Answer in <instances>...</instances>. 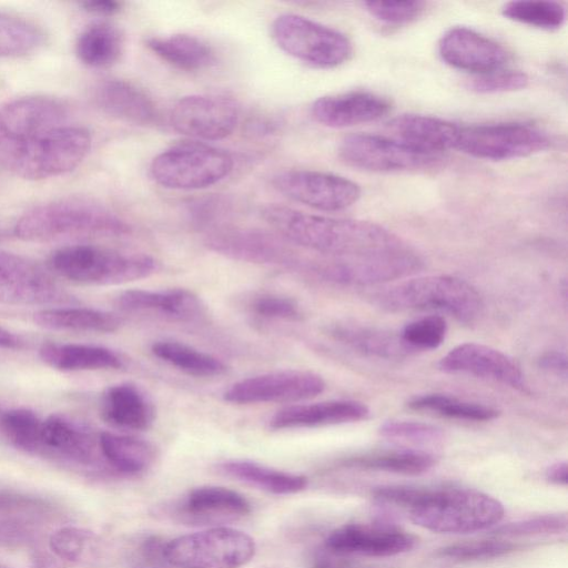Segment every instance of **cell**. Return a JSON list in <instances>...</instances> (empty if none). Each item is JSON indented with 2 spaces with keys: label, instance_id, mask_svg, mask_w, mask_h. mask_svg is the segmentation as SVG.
I'll return each instance as SVG.
<instances>
[{
  "label": "cell",
  "instance_id": "4fadbf2b",
  "mask_svg": "<svg viewBox=\"0 0 568 568\" xmlns=\"http://www.w3.org/2000/svg\"><path fill=\"white\" fill-rule=\"evenodd\" d=\"M338 156L352 168L378 173L424 170L440 160V156L417 152L393 138L368 133L343 138Z\"/></svg>",
  "mask_w": 568,
  "mask_h": 568
},
{
  "label": "cell",
  "instance_id": "d6a6232c",
  "mask_svg": "<svg viewBox=\"0 0 568 568\" xmlns=\"http://www.w3.org/2000/svg\"><path fill=\"white\" fill-rule=\"evenodd\" d=\"M33 322L50 331L112 333L122 325L116 314L87 307H49L34 313Z\"/></svg>",
  "mask_w": 568,
  "mask_h": 568
},
{
  "label": "cell",
  "instance_id": "cb8c5ba5",
  "mask_svg": "<svg viewBox=\"0 0 568 568\" xmlns=\"http://www.w3.org/2000/svg\"><path fill=\"white\" fill-rule=\"evenodd\" d=\"M390 109V102L379 94L351 91L318 98L313 102L311 113L325 126L347 128L377 121Z\"/></svg>",
  "mask_w": 568,
  "mask_h": 568
},
{
  "label": "cell",
  "instance_id": "1f68e13d",
  "mask_svg": "<svg viewBox=\"0 0 568 568\" xmlns=\"http://www.w3.org/2000/svg\"><path fill=\"white\" fill-rule=\"evenodd\" d=\"M223 476L276 495L302 491L308 480L303 475L277 470L246 459H229L215 466Z\"/></svg>",
  "mask_w": 568,
  "mask_h": 568
},
{
  "label": "cell",
  "instance_id": "484cf974",
  "mask_svg": "<svg viewBox=\"0 0 568 568\" xmlns=\"http://www.w3.org/2000/svg\"><path fill=\"white\" fill-rule=\"evenodd\" d=\"M369 408L362 402L334 399L293 404L277 410L270 420L272 429L320 427L366 419Z\"/></svg>",
  "mask_w": 568,
  "mask_h": 568
},
{
  "label": "cell",
  "instance_id": "9a60e30c",
  "mask_svg": "<svg viewBox=\"0 0 568 568\" xmlns=\"http://www.w3.org/2000/svg\"><path fill=\"white\" fill-rule=\"evenodd\" d=\"M321 375L302 369H284L243 378L223 394L226 402L248 405L261 403H298L324 392Z\"/></svg>",
  "mask_w": 568,
  "mask_h": 568
},
{
  "label": "cell",
  "instance_id": "44dd1931",
  "mask_svg": "<svg viewBox=\"0 0 568 568\" xmlns=\"http://www.w3.org/2000/svg\"><path fill=\"white\" fill-rule=\"evenodd\" d=\"M440 371L462 373L499 382L525 390V376L518 364L505 353L478 343H464L452 348L438 363Z\"/></svg>",
  "mask_w": 568,
  "mask_h": 568
},
{
  "label": "cell",
  "instance_id": "5bb4252c",
  "mask_svg": "<svg viewBox=\"0 0 568 568\" xmlns=\"http://www.w3.org/2000/svg\"><path fill=\"white\" fill-rule=\"evenodd\" d=\"M272 184L281 194L310 207L335 212L355 204L361 187L354 181L333 173L312 170H285L275 174Z\"/></svg>",
  "mask_w": 568,
  "mask_h": 568
},
{
  "label": "cell",
  "instance_id": "e0dca14e",
  "mask_svg": "<svg viewBox=\"0 0 568 568\" xmlns=\"http://www.w3.org/2000/svg\"><path fill=\"white\" fill-rule=\"evenodd\" d=\"M239 118V106L231 98L191 94L174 104L170 122L181 134L203 141H216L233 133Z\"/></svg>",
  "mask_w": 568,
  "mask_h": 568
},
{
  "label": "cell",
  "instance_id": "2e32d148",
  "mask_svg": "<svg viewBox=\"0 0 568 568\" xmlns=\"http://www.w3.org/2000/svg\"><path fill=\"white\" fill-rule=\"evenodd\" d=\"M72 301V296L38 264L0 250V303L58 305Z\"/></svg>",
  "mask_w": 568,
  "mask_h": 568
},
{
  "label": "cell",
  "instance_id": "8fae6325",
  "mask_svg": "<svg viewBox=\"0 0 568 568\" xmlns=\"http://www.w3.org/2000/svg\"><path fill=\"white\" fill-rule=\"evenodd\" d=\"M549 138L536 126L519 122L459 125L455 150L474 158L503 161L546 150Z\"/></svg>",
  "mask_w": 568,
  "mask_h": 568
},
{
  "label": "cell",
  "instance_id": "f546056e",
  "mask_svg": "<svg viewBox=\"0 0 568 568\" xmlns=\"http://www.w3.org/2000/svg\"><path fill=\"white\" fill-rule=\"evenodd\" d=\"M41 361L58 371L116 369L123 366V359L114 351L88 344L48 342L40 346Z\"/></svg>",
  "mask_w": 568,
  "mask_h": 568
},
{
  "label": "cell",
  "instance_id": "7a4b0ae2",
  "mask_svg": "<svg viewBox=\"0 0 568 568\" xmlns=\"http://www.w3.org/2000/svg\"><path fill=\"white\" fill-rule=\"evenodd\" d=\"M261 216L293 245L325 256L373 255L406 245L384 226L363 220L317 215L280 204L265 205Z\"/></svg>",
  "mask_w": 568,
  "mask_h": 568
},
{
  "label": "cell",
  "instance_id": "8d00e7d4",
  "mask_svg": "<svg viewBox=\"0 0 568 568\" xmlns=\"http://www.w3.org/2000/svg\"><path fill=\"white\" fill-rule=\"evenodd\" d=\"M436 464L433 454L415 449L378 452L349 457L343 460L345 467L383 470L404 475H419Z\"/></svg>",
  "mask_w": 568,
  "mask_h": 568
},
{
  "label": "cell",
  "instance_id": "52a82bcc",
  "mask_svg": "<svg viewBox=\"0 0 568 568\" xmlns=\"http://www.w3.org/2000/svg\"><path fill=\"white\" fill-rule=\"evenodd\" d=\"M233 156L224 149L199 141H185L159 153L150 174L171 190H201L225 179L233 170Z\"/></svg>",
  "mask_w": 568,
  "mask_h": 568
},
{
  "label": "cell",
  "instance_id": "c3c4849f",
  "mask_svg": "<svg viewBox=\"0 0 568 568\" xmlns=\"http://www.w3.org/2000/svg\"><path fill=\"white\" fill-rule=\"evenodd\" d=\"M231 202L222 195H206L194 199L186 204V214L195 226L215 230L230 214Z\"/></svg>",
  "mask_w": 568,
  "mask_h": 568
},
{
  "label": "cell",
  "instance_id": "681fc988",
  "mask_svg": "<svg viewBox=\"0 0 568 568\" xmlns=\"http://www.w3.org/2000/svg\"><path fill=\"white\" fill-rule=\"evenodd\" d=\"M367 12L384 23L404 24L417 19L425 10L422 1H366Z\"/></svg>",
  "mask_w": 568,
  "mask_h": 568
},
{
  "label": "cell",
  "instance_id": "6da1fadb",
  "mask_svg": "<svg viewBox=\"0 0 568 568\" xmlns=\"http://www.w3.org/2000/svg\"><path fill=\"white\" fill-rule=\"evenodd\" d=\"M91 144L90 132L72 123L55 98L22 97L0 108V165L17 178L38 181L71 172Z\"/></svg>",
  "mask_w": 568,
  "mask_h": 568
},
{
  "label": "cell",
  "instance_id": "83f0119b",
  "mask_svg": "<svg viewBox=\"0 0 568 568\" xmlns=\"http://www.w3.org/2000/svg\"><path fill=\"white\" fill-rule=\"evenodd\" d=\"M100 412L105 423L123 430H146L155 418L152 402L132 383L108 387L101 398Z\"/></svg>",
  "mask_w": 568,
  "mask_h": 568
},
{
  "label": "cell",
  "instance_id": "ffe728a7",
  "mask_svg": "<svg viewBox=\"0 0 568 568\" xmlns=\"http://www.w3.org/2000/svg\"><path fill=\"white\" fill-rule=\"evenodd\" d=\"M438 53L448 65L475 75L503 69L509 59L500 43L463 26L453 27L440 37Z\"/></svg>",
  "mask_w": 568,
  "mask_h": 568
},
{
  "label": "cell",
  "instance_id": "f6af8a7d",
  "mask_svg": "<svg viewBox=\"0 0 568 568\" xmlns=\"http://www.w3.org/2000/svg\"><path fill=\"white\" fill-rule=\"evenodd\" d=\"M515 546L504 540H478L455 544L438 550V556L455 561H477L501 557L511 552Z\"/></svg>",
  "mask_w": 568,
  "mask_h": 568
},
{
  "label": "cell",
  "instance_id": "d6986e66",
  "mask_svg": "<svg viewBox=\"0 0 568 568\" xmlns=\"http://www.w3.org/2000/svg\"><path fill=\"white\" fill-rule=\"evenodd\" d=\"M415 542L413 535L393 526L349 524L333 530L324 549L341 556L383 558L406 552Z\"/></svg>",
  "mask_w": 568,
  "mask_h": 568
},
{
  "label": "cell",
  "instance_id": "60d3db41",
  "mask_svg": "<svg viewBox=\"0 0 568 568\" xmlns=\"http://www.w3.org/2000/svg\"><path fill=\"white\" fill-rule=\"evenodd\" d=\"M49 545L57 557L70 562H90L99 557L98 536L80 527L67 526L55 530Z\"/></svg>",
  "mask_w": 568,
  "mask_h": 568
},
{
  "label": "cell",
  "instance_id": "7402d4cb",
  "mask_svg": "<svg viewBox=\"0 0 568 568\" xmlns=\"http://www.w3.org/2000/svg\"><path fill=\"white\" fill-rule=\"evenodd\" d=\"M98 450L99 438L83 425L60 414L42 420L38 455L89 466L95 463Z\"/></svg>",
  "mask_w": 568,
  "mask_h": 568
},
{
  "label": "cell",
  "instance_id": "f5cc1de1",
  "mask_svg": "<svg viewBox=\"0 0 568 568\" xmlns=\"http://www.w3.org/2000/svg\"><path fill=\"white\" fill-rule=\"evenodd\" d=\"M311 568H361L342 559L341 555L323 549L316 552L312 559Z\"/></svg>",
  "mask_w": 568,
  "mask_h": 568
},
{
  "label": "cell",
  "instance_id": "ac0fdd59",
  "mask_svg": "<svg viewBox=\"0 0 568 568\" xmlns=\"http://www.w3.org/2000/svg\"><path fill=\"white\" fill-rule=\"evenodd\" d=\"M251 513V504L240 493L221 486L193 488L169 506V516L193 526L221 527Z\"/></svg>",
  "mask_w": 568,
  "mask_h": 568
},
{
  "label": "cell",
  "instance_id": "277c9868",
  "mask_svg": "<svg viewBox=\"0 0 568 568\" xmlns=\"http://www.w3.org/2000/svg\"><path fill=\"white\" fill-rule=\"evenodd\" d=\"M407 511L415 525L438 534L485 530L497 525L505 514L498 499L462 487H417Z\"/></svg>",
  "mask_w": 568,
  "mask_h": 568
},
{
  "label": "cell",
  "instance_id": "680465c9",
  "mask_svg": "<svg viewBox=\"0 0 568 568\" xmlns=\"http://www.w3.org/2000/svg\"><path fill=\"white\" fill-rule=\"evenodd\" d=\"M0 568H6V567H3V566H1V565H0Z\"/></svg>",
  "mask_w": 568,
  "mask_h": 568
},
{
  "label": "cell",
  "instance_id": "d4e9b609",
  "mask_svg": "<svg viewBox=\"0 0 568 568\" xmlns=\"http://www.w3.org/2000/svg\"><path fill=\"white\" fill-rule=\"evenodd\" d=\"M92 98L99 109L121 121L143 126L159 122V110L152 98L130 81L102 80L94 85Z\"/></svg>",
  "mask_w": 568,
  "mask_h": 568
},
{
  "label": "cell",
  "instance_id": "816d5d0a",
  "mask_svg": "<svg viewBox=\"0 0 568 568\" xmlns=\"http://www.w3.org/2000/svg\"><path fill=\"white\" fill-rule=\"evenodd\" d=\"M539 366L556 375L567 376V356L559 351H549L544 353L538 359Z\"/></svg>",
  "mask_w": 568,
  "mask_h": 568
},
{
  "label": "cell",
  "instance_id": "9c48e42d",
  "mask_svg": "<svg viewBox=\"0 0 568 568\" xmlns=\"http://www.w3.org/2000/svg\"><path fill=\"white\" fill-rule=\"evenodd\" d=\"M255 542L226 526L179 536L164 546L166 564L178 568H240L252 560Z\"/></svg>",
  "mask_w": 568,
  "mask_h": 568
},
{
  "label": "cell",
  "instance_id": "7c38bea8",
  "mask_svg": "<svg viewBox=\"0 0 568 568\" xmlns=\"http://www.w3.org/2000/svg\"><path fill=\"white\" fill-rule=\"evenodd\" d=\"M206 246L232 260L300 271L304 257L277 233L254 227L219 226L207 234Z\"/></svg>",
  "mask_w": 568,
  "mask_h": 568
},
{
  "label": "cell",
  "instance_id": "11a10c76",
  "mask_svg": "<svg viewBox=\"0 0 568 568\" xmlns=\"http://www.w3.org/2000/svg\"><path fill=\"white\" fill-rule=\"evenodd\" d=\"M546 479L552 484L566 486L568 481V468L566 462H557L546 470Z\"/></svg>",
  "mask_w": 568,
  "mask_h": 568
},
{
  "label": "cell",
  "instance_id": "bcb514c9",
  "mask_svg": "<svg viewBox=\"0 0 568 568\" xmlns=\"http://www.w3.org/2000/svg\"><path fill=\"white\" fill-rule=\"evenodd\" d=\"M247 307L254 315L266 320L295 322L303 317L302 308L297 302L281 294H256L250 300Z\"/></svg>",
  "mask_w": 568,
  "mask_h": 568
},
{
  "label": "cell",
  "instance_id": "e575fe53",
  "mask_svg": "<svg viewBox=\"0 0 568 568\" xmlns=\"http://www.w3.org/2000/svg\"><path fill=\"white\" fill-rule=\"evenodd\" d=\"M124 40L119 28L111 23L98 22L87 27L75 41L79 60L91 68H106L114 64L123 52Z\"/></svg>",
  "mask_w": 568,
  "mask_h": 568
},
{
  "label": "cell",
  "instance_id": "3957f363",
  "mask_svg": "<svg viewBox=\"0 0 568 568\" xmlns=\"http://www.w3.org/2000/svg\"><path fill=\"white\" fill-rule=\"evenodd\" d=\"M13 234L24 241L52 242L90 237H120L130 224L109 207L80 197L59 199L23 213Z\"/></svg>",
  "mask_w": 568,
  "mask_h": 568
},
{
  "label": "cell",
  "instance_id": "ab89813d",
  "mask_svg": "<svg viewBox=\"0 0 568 568\" xmlns=\"http://www.w3.org/2000/svg\"><path fill=\"white\" fill-rule=\"evenodd\" d=\"M501 13L509 20L542 30H556L566 19L565 7L547 0L509 1L504 4Z\"/></svg>",
  "mask_w": 568,
  "mask_h": 568
},
{
  "label": "cell",
  "instance_id": "4316f807",
  "mask_svg": "<svg viewBox=\"0 0 568 568\" xmlns=\"http://www.w3.org/2000/svg\"><path fill=\"white\" fill-rule=\"evenodd\" d=\"M392 138L428 155L440 156L455 149L459 125L440 118L406 113L389 122Z\"/></svg>",
  "mask_w": 568,
  "mask_h": 568
},
{
  "label": "cell",
  "instance_id": "30bf717a",
  "mask_svg": "<svg viewBox=\"0 0 568 568\" xmlns=\"http://www.w3.org/2000/svg\"><path fill=\"white\" fill-rule=\"evenodd\" d=\"M272 38L286 54L321 69L336 68L353 52L342 32L296 13H282L271 26Z\"/></svg>",
  "mask_w": 568,
  "mask_h": 568
},
{
  "label": "cell",
  "instance_id": "d590c367",
  "mask_svg": "<svg viewBox=\"0 0 568 568\" xmlns=\"http://www.w3.org/2000/svg\"><path fill=\"white\" fill-rule=\"evenodd\" d=\"M151 352L161 361L194 377H217L229 369L220 358L178 341H156L151 345Z\"/></svg>",
  "mask_w": 568,
  "mask_h": 568
},
{
  "label": "cell",
  "instance_id": "9f6ffc18",
  "mask_svg": "<svg viewBox=\"0 0 568 568\" xmlns=\"http://www.w3.org/2000/svg\"><path fill=\"white\" fill-rule=\"evenodd\" d=\"M23 341L11 331L0 326V348L17 349L22 347Z\"/></svg>",
  "mask_w": 568,
  "mask_h": 568
},
{
  "label": "cell",
  "instance_id": "6f0895ef",
  "mask_svg": "<svg viewBox=\"0 0 568 568\" xmlns=\"http://www.w3.org/2000/svg\"><path fill=\"white\" fill-rule=\"evenodd\" d=\"M3 233V229L0 226V236L2 235Z\"/></svg>",
  "mask_w": 568,
  "mask_h": 568
},
{
  "label": "cell",
  "instance_id": "7bdbcfd3",
  "mask_svg": "<svg viewBox=\"0 0 568 568\" xmlns=\"http://www.w3.org/2000/svg\"><path fill=\"white\" fill-rule=\"evenodd\" d=\"M447 334L446 320L440 315H428L407 323L399 335L414 352L437 348Z\"/></svg>",
  "mask_w": 568,
  "mask_h": 568
},
{
  "label": "cell",
  "instance_id": "7dc6e473",
  "mask_svg": "<svg viewBox=\"0 0 568 568\" xmlns=\"http://www.w3.org/2000/svg\"><path fill=\"white\" fill-rule=\"evenodd\" d=\"M528 75L521 71L499 69L475 75L469 81L468 88L477 93L493 94L521 90L528 85Z\"/></svg>",
  "mask_w": 568,
  "mask_h": 568
},
{
  "label": "cell",
  "instance_id": "603a6c76",
  "mask_svg": "<svg viewBox=\"0 0 568 568\" xmlns=\"http://www.w3.org/2000/svg\"><path fill=\"white\" fill-rule=\"evenodd\" d=\"M115 306L122 312L156 313L184 323L203 321L207 314L203 301L187 288L128 290L116 296Z\"/></svg>",
  "mask_w": 568,
  "mask_h": 568
},
{
  "label": "cell",
  "instance_id": "f907efd6",
  "mask_svg": "<svg viewBox=\"0 0 568 568\" xmlns=\"http://www.w3.org/2000/svg\"><path fill=\"white\" fill-rule=\"evenodd\" d=\"M567 528L566 515H541L515 523L503 525L495 529L496 535L501 536H532L559 534Z\"/></svg>",
  "mask_w": 568,
  "mask_h": 568
},
{
  "label": "cell",
  "instance_id": "ee69618b",
  "mask_svg": "<svg viewBox=\"0 0 568 568\" xmlns=\"http://www.w3.org/2000/svg\"><path fill=\"white\" fill-rule=\"evenodd\" d=\"M378 433L385 438L414 444H436L445 436L440 427L417 420H387L379 426Z\"/></svg>",
  "mask_w": 568,
  "mask_h": 568
},
{
  "label": "cell",
  "instance_id": "f1b7e54d",
  "mask_svg": "<svg viewBox=\"0 0 568 568\" xmlns=\"http://www.w3.org/2000/svg\"><path fill=\"white\" fill-rule=\"evenodd\" d=\"M326 334L334 341L361 354L399 359L414 353L402 339L399 332H393L355 322L338 321L326 327Z\"/></svg>",
  "mask_w": 568,
  "mask_h": 568
},
{
  "label": "cell",
  "instance_id": "b9f144b4",
  "mask_svg": "<svg viewBox=\"0 0 568 568\" xmlns=\"http://www.w3.org/2000/svg\"><path fill=\"white\" fill-rule=\"evenodd\" d=\"M1 427L9 442L20 450L39 454L42 420L30 409L14 408L1 416Z\"/></svg>",
  "mask_w": 568,
  "mask_h": 568
},
{
  "label": "cell",
  "instance_id": "ba28073f",
  "mask_svg": "<svg viewBox=\"0 0 568 568\" xmlns=\"http://www.w3.org/2000/svg\"><path fill=\"white\" fill-rule=\"evenodd\" d=\"M423 266L422 257L406 245L373 255L306 258L302 272L335 285L368 286L405 278Z\"/></svg>",
  "mask_w": 568,
  "mask_h": 568
},
{
  "label": "cell",
  "instance_id": "db71d44e",
  "mask_svg": "<svg viewBox=\"0 0 568 568\" xmlns=\"http://www.w3.org/2000/svg\"><path fill=\"white\" fill-rule=\"evenodd\" d=\"M82 6L90 12L103 16L114 14L121 10V3L113 0L85 1Z\"/></svg>",
  "mask_w": 568,
  "mask_h": 568
},
{
  "label": "cell",
  "instance_id": "5b68a950",
  "mask_svg": "<svg viewBox=\"0 0 568 568\" xmlns=\"http://www.w3.org/2000/svg\"><path fill=\"white\" fill-rule=\"evenodd\" d=\"M373 302L390 312L444 311L463 323L476 321L484 306L471 284L452 275L407 278L374 293Z\"/></svg>",
  "mask_w": 568,
  "mask_h": 568
},
{
  "label": "cell",
  "instance_id": "f35d334b",
  "mask_svg": "<svg viewBox=\"0 0 568 568\" xmlns=\"http://www.w3.org/2000/svg\"><path fill=\"white\" fill-rule=\"evenodd\" d=\"M43 42L42 30L32 21L0 11V58L28 54Z\"/></svg>",
  "mask_w": 568,
  "mask_h": 568
},
{
  "label": "cell",
  "instance_id": "836d02e7",
  "mask_svg": "<svg viewBox=\"0 0 568 568\" xmlns=\"http://www.w3.org/2000/svg\"><path fill=\"white\" fill-rule=\"evenodd\" d=\"M98 438L101 456L123 475L141 474L155 460V447L142 438L111 432H102Z\"/></svg>",
  "mask_w": 568,
  "mask_h": 568
},
{
  "label": "cell",
  "instance_id": "4dcf8cb0",
  "mask_svg": "<svg viewBox=\"0 0 568 568\" xmlns=\"http://www.w3.org/2000/svg\"><path fill=\"white\" fill-rule=\"evenodd\" d=\"M150 51L168 64L183 71H201L215 63V53L204 40L185 33L151 37L145 40Z\"/></svg>",
  "mask_w": 568,
  "mask_h": 568
},
{
  "label": "cell",
  "instance_id": "74e56055",
  "mask_svg": "<svg viewBox=\"0 0 568 568\" xmlns=\"http://www.w3.org/2000/svg\"><path fill=\"white\" fill-rule=\"evenodd\" d=\"M407 406L414 410L471 422H488L499 415V410L480 403L459 399L444 394H424L413 397Z\"/></svg>",
  "mask_w": 568,
  "mask_h": 568
},
{
  "label": "cell",
  "instance_id": "8992f818",
  "mask_svg": "<svg viewBox=\"0 0 568 568\" xmlns=\"http://www.w3.org/2000/svg\"><path fill=\"white\" fill-rule=\"evenodd\" d=\"M49 265L59 276L85 285H116L153 274L156 261L141 253H124L90 244L63 246Z\"/></svg>",
  "mask_w": 568,
  "mask_h": 568
}]
</instances>
